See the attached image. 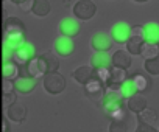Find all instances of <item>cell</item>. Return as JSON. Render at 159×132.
<instances>
[{
	"label": "cell",
	"instance_id": "484cf974",
	"mask_svg": "<svg viewBox=\"0 0 159 132\" xmlns=\"http://www.w3.org/2000/svg\"><path fill=\"white\" fill-rule=\"evenodd\" d=\"M143 69H145V72L148 75L157 76L159 75V56L157 57H151V59H145Z\"/></svg>",
	"mask_w": 159,
	"mask_h": 132
},
{
	"label": "cell",
	"instance_id": "5b68a950",
	"mask_svg": "<svg viewBox=\"0 0 159 132\" xmlns=\"http://www.w3.org/2000/svg\"><path fill=\"white\" fill-rule=\"evenodd\" d=\"M58 30H59V34H62V36L75 37V36H78L81 27H80V22H78L76 17H75V19H73V17H64V19L59 22Z\"/></svg>",
	"mask_w": 159,
	"mask_h": 132
},
{
	"label": "cell",
	"instance_id": "8fae6325",
	"mask_svg": "<svg viewBox=\"0 0 159 132\" xmlns=\"http://www.w3.org/2000/svg\"><path fill=\"white\" fill-rule=\"evenodd\" d=\"M123 96L119 90H108L103 98H102V106L105 109V112L111 110V109H116L119 106H123Z\"/></svg>",
	"mask_w": 159,
	"mask_h": 132
},
{
	"label": "cell",
	"instance_id": "4dcf8cb0",
	"mask_svg": "<svg viewBox=\"0 0 159 132\" xmlns=\"http://www.w3.org/2000/svg\"><path fill=\"white\" fill-rule=\"evenodd\" d=\"M126 120H111L109 124V130L111 132H123L126 130Z\"/></svg>",
	"mask_w": 159,
	"mask_h": 132
},
{
	"label": "cell",
	"instance_id": "d6a6232c",
	"mask_svg": "<svg viewBox=\"0 0 159 132\" xmlns=\"http://www.w3.org/2000/svg\"><path fill=\"white\" fill-rule=\"evenodd\" d=\"M13 56H14V50L10 48V47H7V45H3V50H2V62H3V61H11Z\"/></svg>",
	"mask_w": 159,
	"mask_h": 132
},
{
	"label": "cell",
	"instance_id": "5bb4252c",
	"mask_svg": "<svg viewBox=\"0 0 159 132\" xmlns=\"http://www.w3.org/2000/svg\"><path fill=\"white\" fill-rule=\"evenodd\" d=\"M7 117H8V120H11L14 123H22L27 118V107L16 101V103L7 106Z\"/></svg>",
	"mask_w": 159,
	"mask_h": 132
},
{
	"label": "cell",
	"instance_id": "8d00e7d4",
	"mask_svg": "<svg viewBox=\"0 0 159 132\" xmlns=\"http://www.w3.org/2000/svg\"><path fill=\"white\" fill-rule=\"evenodd\" d=\"M134 2H137V3H145V2H148V0H134Z\"/></svg>",
	"mask_w": 159,
	"mask_h": 132
},
{
	"label": "cell",
	"instance_id": "52a82bcc",
	"mask_svg": "<svg viewBox=\"0 0 159 132\" xmlns=\"http://www.w3.org/2000/svg\"><path fill=\"white\" fill-rule=\"evenodd\" d=\"M84 86V92H86V95L91 98V100H102L103 98V95H105V84L100 81V79H97L95 76H92L86 84H83Z\"/></svg>",
	"mask_w": 159,
	"mask_h": 132
},
{
	"label": "cell",
	"instance_id": "1f68e13d",
	"mask_svg": "<svg viewBox=\"0 0 159 132\" xmlns=\"http://www.w3.org/2000/svg\"><path fill=\"white\" fill-rule=\"evenodd\" d=\"M16 100H17L16 92H7V93H2V103H3L5 106H10V104L16 103Z\"/></svg>",
	"mask_w": 159,
	"mask_h": 132
},
{
	"label": "cell",
	"instance_id": "9c48e42d",
	"mask_svg": "<svg viewBox=\"0 0 159 132\" xmlns=\"http://www.w3.org/2000/svg\"><path fill=\"white\" fill-rule=\"evenodd\" d=\"M75 50V44H73V39L69 37V36H59L56 40H55V51L58 56L61 57H67L73 53Z\"/></svg>",
	"mask_w": 159,
	"mask_h": 132
},
{
	"label": "cell",
	"instance_id": "836d02e7",
	"mask_svg": "<svg viewBox=\"0 0 159 132\" xmlns=\"http://www.w3.org/2000/svg\"><path fill=\"white\" fill-rule=\"evenodd\" d=\"M33 2H34V0H20L17 5H19V8H20L24 13H30L31 8H33Z\"/></svg>",
	"mask_w": 159,
	"mask_h": 132
},
{
	"label": "cell",
	"instance_id": "3957f363",
	"mask_svg": "<svg viewBox=\"0 0 159 132\" xmlns=\"http://www.w3.org/2000/svg\"><path fill=\"white\" fill-rule=\"evenodd\" d=\"M97 13V5L92 0H78L73 5V16L78 20H91Z\"/></svg>",
	"mask_w": 159,
	"mask_h": 132
},
{
	"label": "cell",
	"instance_id": "7402d4cb",
	"mask_svg": "<svg viewBox=\"0 0 159 132\" xmlns=\"http://www.w3.org/2000/svg\"><path fill=\"white\" fill-rule=\"evenodd\" d=\"M140 56L143 59H151V57H157L159 56V44L156 42H143L142 50H140Z\"/></svg>",
	"mask_w": 159,
	"mask_h": 132
},
{
	"label": "cell",
	"instance_id": "d4e9b609",
	"mask_svg": "<svg viewBox=\"0 0 159 132\" xmlns=\"http://www.w3.org/2000/svg\"><path fill=\"white\" fill-rule=\"evenodd\" d=\"M119 92L122 93L123 98H129V96H133L134 93H137V89H136V86H134V83H133V78H126V79L120 84Z\"/></svg>",
	"mask_w": 159,
	"mask_h": 132
},
{
	"label": "cell",
	"instance_id": "ba28073f",
	"mask_svg": "<svg viewBox=\"0 0 159 132\" xmlns=\"http://www.w3.org/2000/svg\"><path fill=\"white\" fill-rule=\"evenodd\" d=\"M25 42H27V39H25V30H10V31H5L3 45L16 50L20 45H24Z\"/></svg>",
	"mask_w": 159,
	"mask_h": 132
},
{
	"label": "cell",
	"instance_id": "ffe728a7",
	"mask_svg": "<svg viewBox=\"0 0 159 132\" xmlns=\"http://www.w3.org/2000/svg\"><path fill=\"white\" fill-rule=\"evenodd\" d=\"M142 28H143V39L147 42L159 44V23L157 22H147Z\"/></svg>",
	"mask_w": 159,
	"mask_h": 132
},
{
	"label": "cell",
	"instance_id": "cb8c5ba5",
	"mask_svg": "<svg viewBox=\"0 0 159 132\" xmlns=\"http://www.w3.org/2000/svg\"><path fill=\"white\" fill-rule=\"evenodd\" d=\"M133 83H134V86H136V89H137L139 93L148 90L150 89V84H151L150 79L145 75H142V73H134L133 75Z\"/></svg>",
	"mask_w": 159,
	"mask_h": 132
},
{
	"label": "cell",
	"instance_id": "e0dca14e",
	"mask_svg": "<svg viewBox=\"0 0 159 132\" xmlns=\"http://www.w3.org/2000/svg\"><path fill=\"white\" fill-rule=\"evenodd\" d=\"M91 65L95 67H111L112 65V56L109 51H95L91 56Z\"/></svg>",
	"mask_w": 159,
	"mask_h": 132
},
{
	"label": "cell",
	"instance_id": "f546056e",
	"mask_svg": "<svg viewBox=\"0 0 159 132\" xmlns=\"http://www.w3.org/2000/svg\"><path fill=\"white\" fill-rule=\"evenodd\" d=\"M106 115L109 117V120H126V110H125V106H119L116 109H111L106 112Z\"/></svg>",
	"mask_w": 159,
	"mask_h": 132
},
{
	"label": "cell",
	"instance_id": "44dd1931",
	"mask_svg": "<svg viewBox=\"0 0 159 132\" xmlns=\"http://www.w3.org/2000/svg\"><path fill=\"white\" fill-rule=\"evenodd\" d=\"M52 6H50V2L48 0H34L33 2V8H31V13L38 17H45L48 13H50Z\"/></svg>",
	"mask_w": 159,
	"mask_h": 132
},
{
	"label": "cell",
	"instance_id": "4316f807",
	"mask_svg": "<svg viewBox=\"0 0 159 132\" xmlns=\"http://www.w3.org/2000/svg\"><path fill=\"white\" fill-rule=\"evenodd\" d=\"M10 30H25V25L19 17L13 16V17H8L3 22V31H10Z\"/></svg>",
	"mask_w": 159,
	"mask_h": 132
},
{
	"label": "cell",
	"instance_id": "4fadbf2b",
	"mask_svg": "<svg viewBox=\"0 0 159 132\" xmlns=\"http://www.w3.org/2000/svg\"><path fill=\"white\" fill-rule=\"evenodd\" d=\"M36 87V78L33 76H17L14 79V90L19 93H31Z\"/></svg>",
	"mask_w": 159,
	"mask_h": 132
},
{
	"label": "cell",
	"instance_id": "f1b7e54d",
	"mask_svg": "<svg viewBox=\"0 0 159 132\" xmlns=\"http://www.w3.org/2000/svg\"><path fill=\"white\" fill-rule=\"evenodd\" d=\"M92 76H95V78L100 79L103 84H106V83L109 81V76H111V67H95Z\"/></svg>",
	"mask_w": 159,
	"mask_h": 132
},
{
	"label": "cell",
	"instance_id": "9a60e30c",
	"mask_svg": "<svg viewBox=\"0 0 159 132\" xmlns=\"http://www.w3.org/2000/svg\"><path fill=\"white\" fill-rule=\"evenodd\" d=\"M91 45L95 51H109L112 47V37L106 33H97L94 34Z\"/></svg>",
	"mask_w": 159,
	"mask_h": 132
},
{
	"label": "cell",
	"instance_id": "6da1fadb",
	"mask_svg": "<svg viewBox=\"0 0 159 132\" xmlns=\"http://www.w3.org/2000/svg\"><path fill=\"white\" fill-rule=\"evenodd\" d=\"M42 86L47 93L50 95H59L66 89V78L56 70V72H47L42 76Z\"/></svg>",
	"mask_w": 159,
	"mask_h": 132
},
{
	"label": "cell",
	"instance_id": "7a4b0ae2",
	"mask_svg": "<svg viewBox=\"0 0 159 132\" xmlns=\"http://www.w3.org/2000/svg\"><path fill=\"white\" fill-rule=\"evenodd\" d=\"M143 42H145V39H143V28L142 27H131L129 37L125 42L126 50L133 56H140V50H142Z\"/></svg>",
	"mask_w": 159,
	"mask_h": 132
},
{
	"label": "cell",
	"instance_id": "83f0119b",
	"mask_svg": "<svg viewBox=\"0 0 159 132\" xmlns=\"http://www.w3.org/2000/svg\"><path fill=\"white\" fill-rule=\"evenodd\" d=\"M42 57H44L45 65H47V72H56L59 69V61H58V57L55 54L45 53V54H42Z\"/></svg>",
	"mask_w": 159,
	"mask_h": 132
},
{
	"label": "cell",
	"instance_id": "d590c367",
	"mask_svg": "<svg viewBox=\"0 0 159 132\" xmlns=\"http://www.w3.org/2000/svg\"><path fill=\"white\" fill-rule=\"evenodd\" d=\"M137 132H156V127L154 126H151V124H143V123H139V126H137V129H136Z\"/></svg>",
	"mask_w": 159,
	"mask_h": 132
},
{
	"label": "cell",
	"instance_id": "277c9868",
	"mask_svg": "<svg viewBox=\"0 0 159 132\" xmlns=\"http://www.w3.org/2000/svg\"><path fill=\"white\" fill-rule=\"evenodd\" d=\"M25 70H27V75L28 76H33V78H41L47 73V65H45V61L42 56H34L33 59H30L27 64H25Z\"/></svg>",
	"mask_w": 159,
	"mask_h": 132
},
{
	"label": "cell",
	"instance_id": "d6986e66",
	"mask_svg": "<svg viewBox=\"0 0 159 132\" xmlns=\"http://www.w3.org/2000/svg\"><path fill=\"white\" fill-rule=\"evenodd\" d=\"M92 73H94L92 65H81V67H78L72 72V78L80 84H86L92 78Z\"/></svg>",
	"mask_w": 159,
	"mask_h": 132
},
{
	"label": "cell",
	"instance_id": "8992f818",
	"mask_svg": "<svg viewBox=\"0 0 159 132\" xmlns=\"http://www.w3.org/2000/svg\"><path fill=\"white\" fill-rule=\"evenodd\" d=\"M129 33H131V27L126 22H117V23L112 25L109 36L112 37V42L125 44L128 40V37H129Z\"/></svg>",
	"mask_w": 159,
	"mask_h": 132
},
{
	"label": "cell",
	"instance_id": "603a6c76",
	"mask_svg": "<svg viewBox=\"0 0 159 132\" xmlns=\"http://www.w3.org/2000/svg\"><path fill=\"white\" fill-rule=\"evenodd\" d=\"M137 120H139V123L151 124V126H153V124H156V121H157V113H156V110L145 107L142 112L137 113Z\"/></svg>",
	"mask_w": 159,
	"mask_h": 132
},
{
	"label": "cell",
	"instance_id": "ac0fdd59",
	"mask_svg": "<svg viewBox=\"0 0 159 132\" xmlns=\"http://www.w3.org/2000/svg\"><path fill=\"white\" fill-rule=\"evenodd\" d=\"M126 100H128V101H126V109H128L129 112L136 113V115L147 107V100H145L142 95H139V92L134 93L133 96L126 98Z\"/></svg>",
	"mask_w": 159,
	"mask_h": 132
},
{
	"label": "cell",
	"instance_id": "74e56055",
	"mask_svg": "<svg viewBox=\"0 0 159 132\" xmlns=\"http://www.w3.org/2000/svg\"><path fill=\"white\" fill-rule=\"evenodd\" d=\"M10 2H11V3H16V5H17V3L20 2V0H10Z\"/></svg>",
	"mask_w": 159,
	"mask_h": 132
},
{
	"label": "cell",
	"instance_id": "f35d334b",
	"mask_svg": "<svg viewBox=\"0 0 159 132\" xmlns=\"http://www.w3.org/2000/svg\"><path fill=\"white\" fill-rule=\"evenodd\" d=\"M157 130H159V129H157Z\"/></svg>",
	"mask_w": 159,
	"mask_h": 132
},
{
	"label": "cell",
	"instance_id": "2e32d148",
	"mask_svg": "<svg viewBox=\"0 0 159 132\" xmlns=\"http://www.w3.org/2000/svg\"><path fill=\"white\" fill-rule=\"evenodd\" d=\"M133 64V54L128 50H117L112 54V65L116 67H122V69H129Z\"/></svg>",
	"mask_w": 159,
	"mask_h": 132
},
{
	"label": "cell",
	"instance_id": "7c38bea8",
	"mask_svg": "<svg viewBox=\"0 0 159 132\" xmlns=\"http://www.w3.org/2000/svg\"><path fill=\"white\" fill-rule=\"evenodd\" d=\"M19 75H20V65L14 59L2 62V65H0V76H2L3 79L14 81Z\"/></svg>",
	"mask_w": 159,
	"mask_h": 132
},
{
	"label": "cell",
	"instance_id": "e575fe53",
	"mask_svg": "<svg viewBox=\"0 0 159 132\" xmlns=\"http://www.w3.org/2000/svg\"><path fill=\"white\" fill-rule=\"evenodd\" d=\"M7 92H14V81L3 79V83H2V93H7Z\"/></svg>",
	"mask_w": 159,
	"mask_h": 132
},
{
	"label": "cell",
	"instance_id": "30bf717a",
	"mask_svg": "<svg viewBox=\"0 0 159 132\" xmlns=\"http://www.w3.org/2000/svg\"><path fill=\"white\" fill-rule=\"evenodd\" d=\"M36 56V51H34V47L28 42H25L24 45H20L19 48L14 50V56L13 59L19 64V65H25L30 59H33Z\"/></svg>",
	"mask_w": 159,
	"mask_h": 132
}]
</instances>
